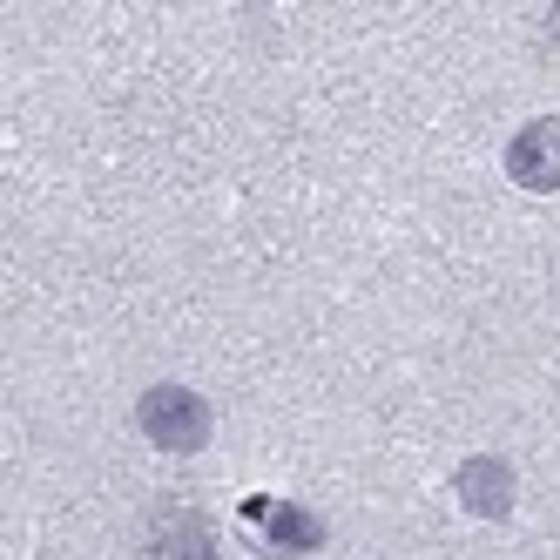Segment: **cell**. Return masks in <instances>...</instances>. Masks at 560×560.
Instances as JSON below:
<instances>
[{
	"instance_id": "6da1fadb",
	"label": "cell",
	"mask_w": 560,
	"mask_h": 560,
	"mask_svg": "<svg viewBox=\"0 0 560 560\" xmlns=\"http://www.w3.org/2000/svg\"><path fill=\"white\" fill-rule=\"evenodd\" d=\"M136 419L163 453H196L210 439V406H203V392H189V385H149Z\"/></svg>"
},
{
	"instance_id": "7a4b0ae2",
	"label": "cell",
	"mask_w": 560,
	"mask_h": 560,
	"mask_svg": "<svg viewBox=\"0 0 560 560\" xmlns=\"http://www.w3.org/2000/svg\"><path fill=\"white\" fill-rule=\"evenodd\" d=\"M506 176L520 189H560V115H540L506 142Z\"/></svg>"
},
{
	"instance_id": "3957f363",
	"label": "cell",
	"mask_w": 560,
	"mask_h": 560,
	"mask_svg": "<svg viewBox=\"0 0 560 560\" xmlns=\"http://www.w3.org/2000/svg\"><path fill=\"white\" fill-rule=\"evenodd\" d=\"M244 520L264 534V547L270 553H311L317 540H325V527L304 513V506H291V500H270V493H257V500H244Z\"/></svg>"
},
{
	"instance_id": "277c9868",
	"label": "cell",
	"mask_w": 560,
	"mask_h": 560,
	"mask_svg": "<svg viewBox=\"0 0 560 560\" xmlns=\"http://www.w3.org/2000/svg\"><path fill=\"white\" fill-rule=\"evenodd\" d=\"M453 487H459V506H466V513H479V520H506V513H513V466H506V459H493V453L466 459Z\"/></svg>"
},
{
	"instance_id": "5b68a950",
	"label": "cell",
	"mask_w": 560,
	"mask_h": 560,
	"mask_svg": "<svg viewBox=\"0 0 560 560\" xmlns=\"http://www.w3.org/2000/svg\"><path fill=\"white\" fill-rule=\"evenodd\" d=\"M149 560H217V534H210V520L203 513H163L155 520V534H149Z\"/></svg>"
}]
</instances>
